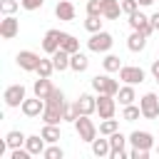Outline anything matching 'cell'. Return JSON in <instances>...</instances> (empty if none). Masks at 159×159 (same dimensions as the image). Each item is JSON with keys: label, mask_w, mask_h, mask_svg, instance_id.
Listing matches in <instances>:
<instances>
[{"label": "cell", "mask_w": 159, "mask_h": 159, "mask_svg": "<svg viewBox=\"0 0 159 159\" xmlns=\"http://www.w3.org/2000/svg\"><path fill=\"white\" fill-rule=\"evenodd\" d=\"M92 89H94L97 94H112V97H117L119 82L112 80L109 72H107V75H94V77H92Z\"/></svg>", "instance_id": "cell-1"}, {"label": "cell", "mask_w": 159, "mask_h": 159, "mask_svg": "<svg viewBox=\"0 0 159 159\" xmlns=\"http://www.w3.org/2000/svg\"><path fill=\"white\" fill-rule=\"evenodd\" d=\"M75 129H77V134H80L82 142H89V144H92V139H97V127H94V122L89 119V114H80V117L75 119Z\"/></svg>", "instance_id": "cell-2"}, {"label": "cell", "mask_w": 159, "mask_h": 159, "mask_svg": "<svg viewBox=\"0 0 159 159\" xmlns=\"http://www.w3.org/2000/svg\"><path fill=\"white\" fill-rule=\"evenodd\" d=\"M112 45H114V40H112V35H109V32H104V30L92 32V37L87 40V47H89L92 52H109V50H112Z\"/></svg>", "instance_id": "cell-3"}, {"label": "cell", "mask_w": 159, "mask_h": 159, "mask_svg": "<svg viewBox=\"0 0 159 159\" xmlns=\"http://www.w3.org/2000/svg\"><path fill=\"white\" fill-rule=\"evenodd\" d=\"M40 60H42V57H40L37 52H32V50H20V52H17V57H15L17 67H20V70H25V72H37Z\"/></svg>", "instance_id": "cell-4"}, {"label": "cell", "mask_w": 159, "mask_h": 159, "mask_svg": "<svg viewBox=\"0 0 159 159\" xmlns=\"http://www.w3.org/2000/svg\"><path fill=\"white\" fill-rule=\"evenodd\" d=\"M144 77H147V72L137 65H122V70H119V80L124 84H142Z\"/></svg>", "instance_id": "cell-5"}, {"label": "cell", "mask_w": 159, "mask_h": 159, "mask_svg": "<svg viewBox=\"0 0 159 159\" xmlns=\"http://www.w3.org/2000/svg\"><path fill=\"white\" fill-rule=\"evenodd\" d=\"M139 107H142V117L144 119H157L159 117V97L154 92H147L139 99Z\"/></svg>", "instance_id": "cell-6"}, {"label": "cell", "mask_w": 159, "mask_h": 159, "mask_svg": "<svg viewBox=\"0 0 159 159\" xmlns=\"http://www.w3.org/2000/svg\"><path fill=\"white\" fill-rule=\"evenodd\" d=\"M127 17H129L127 22H129V27H132V30H139V32H144L147 37H149V35L154 32V25H152V17H147L144 12H139V10H137V12H132V15H127Z\"/></svg>", "instance_id": "cell-7"}, {"label": "cell", "mask_w": 159, "mask_h": 159, "mask_svg": "<svg viewBox=\"0 0 159 159\" xmlns=\"http://www.w3.org/2000/svg\"><path fill=\"white\" fill-rule=\"evenodd\" d=\"M27 92H25V87L22 84H10L5 92H2V99H5V104L7 107H20L27 97H25Z\"/></svg>", "instance_id": "cell-8"}, {"label": "cell", "mask_w": 159, "mask_h": 159, "mask_svg": "<svg viewBox=\"0 0 159 159\" xmlns=\"http://www.w3.org/2000/svg\"><path fill=\"white\" fill-rule=\"evenodd\" d=\"M97 112H99V119L114 117V112H117L114 97H112V94H97Z\"/></svg>", "instance_id": "cell-9"}, {"label": "cell", "mask_w": 159, "mask_h": 159, "mask_svg": "<svg viewBox=\"0 0 159 159\" xmlns=\"http://www.w3.org/2000/svg\"><path fill=\"white\" fill-rule=\"evenodd\" d=\"M129 139L117 129L114 134H109V144H112V152H109V159H124V157H129L127 152H124V144H127Z\"/></svg>", "instance_id": "cell-10"}, {"label": "cell", "mask_w": 159, "mask_h": 159, "mask_svg": "<svg viewBox=\"0 0 159 159\" xmlns=\"http://www.w3.org/2000/svg\"><path fill=\"white\" fill-rule=\"evenodd\" d=\"M17 32H20V20L15 15H5L0 20V37L2 40H12Z\"/></svg>", "instance_id": "cell-11"}, {"label": "cell", "mask_w": 159, "mask_h": 159, "mask_svg": "<svg viewBox=\"0 0 159 159\" xmlns=\"http://www.w3.org/2000/svg\"><path fill=\"white\" fill-rule=\"evenodd\" d=\"M45 104H47V102H45L42 97H37V94H35L32 99H25V102L20 104V109H22V114H25V117H42Z\"/></svg>", "instance_id": "cell-12"}, {"label": "cell", "mask_w": 159, "mask_h": 159, "mask_svg": "<svg viewBox=\"0 0 159 159\" xmlns=\"http://www.w3.org/2000/svg\"><path fill=\"white\" fill-rule=\"evenodd\" d=\"M75 107H77L80 114H89V117H92V114L97 112V97H92L89 92H82L80 99L75 102Z\"/></svg>", "instance_id": "cell-13"}, {"label": "cell", "mask_w": 159, "mask_h": 159, "mask_svg": "<svg viewBox=\"0 0 159 159\" xmlns=\"http://www.w3.org/2000/svg\"><path fill=\"white\" fill-rule=\"evenodd\" d=\"M60 42H62V32L60 30H47L45 37H42V50L47 55H52V52L60 50Z\"/></svg>", "instance_id": "cell-14"}, {"label": "cell", "mask_w": 159, "mask_h": 159, "mask_svg": "<svg viewBox=\"0 0 159 159\" xmlns=\"http://www.w3.org/2000/svg\"><path fill=\"white\" fill-rule=\"evenodd\" d=\"M62 119H65V107L45 104V112H42V122L45 124H60Z\"/></svg>", "instance_id": "cell-15"}, {"label": "cell", "mask_w": 159, "mask_h": 159, "mask_svg": "<svg viewBox=\"0 0 159 159\" xmlns=\"http://www.w3.org/2000/svg\"><path fill=\"white\" fill-rule=\"evenodd\" d=\"M129 142H132V147H137V149H152L154 147V137L149 134V132H132L129 134Z\"/></svg>", "instance_id": "cell-16"}, {"label": "cell", "mask_w": 159, "mask_h": 159, "mask_svg": "<svg viewBox=\"0 0 159 159\" xmlns=\"http://www.w3.org/2000/svg\"><path fill=\"white\" fill-rule=\"evenodd\" d=\"M55 15L60 20H65V22H72L75 20V5H72V0H60L55 5Z\"/></svg>", "instance_id": "cell-17"}, {"label": "cell", "mask_w": 159, "mask_h": 159, "mask_svg": "<svg viewBox=\"0 0 159 159\" xmlns=\"http://www.w3.org/2000/svg\"><path fill=\"white\" fill-rule=\"evenodd\" d=\"M47 142H45V137L42 134H30L27 139H25V147H27V152L32 154V157H37V154H42L47 147H45Z\"/></svg>", "instance_id": "cell-18"}, {"label": "cell", "mask_w": 159, "mask_h": 159, "mask_svg": "<svg viewBox=\"0 0 159 159\" xmlns=\"http://www.w3.org/2000/svg\"><path fill=\"white\" fill-rule=\"evenodd\" d=\"M119 12H122V2H119V0H102V17L117 20Z\"/></svg>", "instance_id": "cell-19"}, {"label": "cell", "mask_w": 159, "mask_h": 159, "mask_svg": "<svg viewBox=\"0 0 159 159\" xmlns=\"http://www.w3.org/2000/svg\"><path fill=\"white\" fill-rule=\"evenodd\" d=\"M127 47H129L132 52H142V50L147 47V35L139 32V30H134V32L127 37Z\"/></svg>", "instance_id": "cell-20"}, {"label": "cell", "mask_w": 159, "mask_h": 159, "mask_svg": "<svg viewBox=\"0 0 159 159\" xmlns=\"http://www.w3.org/2000/svg\"><path fill=\"white\" fill-rule=\"evenodd\" d=\"M50 57H52V62H55V70H57V72H65V70H70V57H72V55H70V52H65L62 47H60L57 52H52Z\"/></svg>", "instance_id": "cell-21"}, {"label": "cell", "mask_w": 159, "mask_h": 159, "mask_svg": "<svg viewBox=\"0 0 159 159\" xmlns=\"http://www.w3.org/2000/svg\"><path fill=\"white\" fill-rule=\"evenodd\" d=\"M32 92H35L37 97L47 99V97H50V92H52V82H50V77H40V80H35V84H32Z\"/></svg>", "instance_id": "cell-22"}, {"label": "cell", "mask_w": 159, "mask_h": 159, "mask_svg": "<svg viewBox=\"0 0 159 159\" xmlns=\"http://www.w3.org/2000/svg\"><path fill=\"white\" fill-rule=\"evenodd\" d=\"M117 99H119V104H122V107H127V104H134V99H137L134 84H124V87H119V92H117Z\"/></svg>", "instance_id": "cell-23"}, {"label": "cell", "mask_w": 159, "mask_h": 159, "mask_svg": "<svg viewBox=\"0 0 159 159\" xmlns=\"http://www.w3.org/2000/svg\"><path fill=\"white\" fill-rule=\"evenodd\" d=\"M87 67H89V60H87L84 52H75V55L70 57V70H72V72H84Z\"/></svg>", "instance_id": "cell-24"}, {"label": "cell", "mask_w": 159, "mask_h": 159, "mask_svg": "<svg viewBox=\"0 0 159 159\" xmlns=\"http://www.w3.org/2000/svg\"><path fill=\"white\" fill-rule=\"evenodd\" d=\"M60 47H62L65 52L75 55V52H80V40H77L75 35H70V32H62V42H60Z\"/></svg>", "instance_id": "cell-25"}, {"label": "cell", "mask_w": 159, "mask_h": 159, "mask_svg": "<svg viewBox=\"0 0 159 159\" xmlns=\"http://www.w3.org/2000/svg\"><path fill=\"white\" fill-rule=\"evenodd\" d=\"M109 152H112V144H109V139H92V154L94 157H109Z\"/></svg>", "instance_id": "cell-26"}, {"label": "cell", "mask_w": 159, "mask_h": 159, "mask_svg": "<svg viewBox=\"0 0 159 159\" xmlns=\"http://www.w3.org/2000/svg\"><path fill=\"white\" fill-rule=\"evenodd\" d=\"M40 134L45 137L47 144H57V142H60V124H45Z\"/></svg>", "instance_id": "cell-27"}, {"label": "cell", "mask_w": 159, "mask_h": 159, "mask_svg": "<svg viewBox=\"0 0 159 159\" xmlns=\"http://www.w3.org/2000/svg\"><path fill=\"white\" fill-rule=\"evenodd\" d=\"M25 139H27V137H25L20 129H12V132H7V134H5V142H7V147H10V149L22 147V144H25Z\"/></svg>", "instance_id": "cell-28"}, {"label": "cell", "mask_w": 159, "mask_h": 159, "mask_svg": "<svg viewBox=\"0 0 159 159\" xmlns=\"http://www.w3.org/2000/svg\"><path fill=\"white\" fill-rule=\"evenodd\" d=\"M102 67H104V72H119L122 70V60L117 55H107L102 60Z\"/></svg>", "instance_id": "cell-29"}, {"label": "cell", "mask_w": 159, "mask_h": 159, "mask_svg": "<svg viewBox=\"0 0 159 159\" xmlns=\"http://www.w3.org/2000/svg\"><path fill=\"white\" fill-rule=\"evenodd\" d=\"M45 102H47V104H55V107H67V104H65V92L57 89V87H52V92H50V97H47Z\"/></svg>", "instance_id": "cell-30"}, {"label": "cell", "mask_w": 159, "mask_h": 159, "mask_svg": "<svg viewBox=\"0 0 159 159\" xmlns=\"http://www.w3.org/2000/svg\"><path fill=\"white\" fill-rule=\"evenodd\" d=\"M117 129H119V122H117V119H112V117H109V119H104V122L99 124V134H102V137H109V134H114Z\"/></svg>", "instance_id": "cell-31"}, {"label": "cell", "mask_w": 159, "mask_h": 159, "mask_svg": "<svg viewBox=\"0 0 159 159\" xmlns=\"http://www.w3.org/2000/svg\"><path fill=\"white\" fill-rule=\"evenodd\" d=\"M102 15H87V20H84V30L87 32H99L102 30V20H99Z\"/></svg>", "instance_id": "cell-32"}, {"label": "cell", "mask_w": 159, "mask_h": 159, "mask_svg": "<svg viewBox=\"0 0 159 159\" xmlns=\"http://www.w3.org/2000/svg\"><path fill=\"white\" fill-rule=\"evenodd\" d=\"M52 72H57L52 57H50V60H40V65H37V75H40V77H50Z\"/></svg>", "instance_id": "cell-33"}, {"label": "cell", "mask_w": 159, "mask_h": 159, "mask_svg": "<svg viewBox=\"0 0 159 159\" xmlns=\"http://www.w3.org/2000/svg\"><path fill=\"white\" fill-rule=\"evenodd\" d=\"M139 117H142V107H134V104H127L124 112H122V119H124V122H134V119H139Z\"/></svg>", "instance_id": "cell-34"}, {"label": "cell", "mask_w": 159, "mask_h": 159, "mask_svg": "<svg viewBox=\"0 0 159 159\" xmlns=\"http://www.w3.org/2000/svg\"><path fill=\"white\" fill-rule=\"evenodd\" d=\"M42 157H45V159H62V157H65V152H62L57 144H50V147L42 152Z\"/></svg>", "instance_id": "cell-35"}, {"label": "cell", "mask_w": 159, "mask_h": 159, "mask_svg": "<svg viewBox=\"0 0 159 159\" xmlns=\"http://www.w3.org/2000/svg\"><path fill=\"white\" fill-rule=\"evenodd\" d=\"M17 7H20V0H0V10H2V15H12Z\"/></svg>", "instance_id": "cell-36"}, {"label": "cell", "mask_w": 159, "mask_h": 159, "mask_svg": "<svg viewBox=\"0 0 159 159\" xmlns=\"http://www.w3.org/2000/svg\"><path fill=\"white\" fill-rule=\"evenodd\" d=\"M119 2H122V12L124 15H132V12L139 10V0H119Z\"/></svg>", "instance_id": "cell-37"}, {"label": "cell", "mask_w": 159, "mask_h": 159, "mask_svg": "<svg viewBox=\"0 0 159 159\" xmlns=\"http://www.w3.org/2000/svg\"><path fill=\"white\" fill-rule=\"evenodd\" d=\"M87 15H102V0H87Z\"/></svg>", "instance_id": "cell-38"}, {"label": "cell", "mask_w": 159, "mask_h": 159, "mask_svg": "<svg viewBox=\"0 0 159 159\" xmlns=\"http://www.w3.org/2000/svg\"><path fill=\"white\" fill-rule=\"evenodd\" d=\"M77 117H80V112H77V107H75V104H67V107H65V119L75 124V119H77Z\"/></svg>", "instance_id": "cell-39"}, {"label": "cell", "mask_w": 159, "mask_h": 159, "mask_svg": "<svg viewBox=\"0 0 159 159\" xmlns=\"http://www.w3.org/2000/svg\"><path fill=\"white\" fill-rule=\"evenodd\" d=\"M20 5H22L25 10H40V7L45 5V0H20Z\"/></svg>", "instance_id": "cell-40"}, {"label": "cell", "mask_w": 159, "mask_h": 159, "mask_svg": "<svg viewBox=\"0 0 159 159\" xmlns=\"http://www.w3.org/2000/svg\"><path fill=\"white\" fill-rule=\"evenodd\" d=\"M149 157V149H137V147H132V152H129V159H147Z\"/></svg>", "instance_id": "cell-41"}, {"label": "cell", "mask_w": 159, "mask_h": 159, "mask_svg": "<svg viewBox=\"0 0 159 159\" xmlns=\"http://www.w3.org/2000/svg\"><path fill=\"white\" fill-rule=\"evenodd\" d=\"M152 77H154V82L159 84V57L152 62Z\"/></svg>", "instance_id": "cell-42"}, {"label": "cell", "mask_w": 159, "mask_h": 159, "mask_svg": "<svg viewBox=\"0 0 159 159\" xmlns=\"http://www.w3.org/2000/svg\"><path fill=\"white\" fill-rule=\"evenodd\" d=\"M152 25H154V30H159V12L152 15Z\"/></svg>", "instance_id": "cell-43"}, {"label": "cell", "mask_w": 159, "mask_h": 159, "mask_svg": "<svg viewBox=\"0 0 159 159\" xmlns=\"http://www.w3.org/2000/svg\"><path fill=\"white\" fill-rule=\"evenodd\" d=\"M152 2H154V0H139V5H142V7H149Z\"/></svg>", "instance_id": "cell-44"}, {"label": "cell", "mask_w": 159, "mask_h": 159, "mask_svg": "<svg viewBox=\"0 0 159 159\" xmlns=\"http://www.w3.org/2000/svg\"><path fill=\"white\" fill-rule=\"evenodd\" d=\"M157 152H159V149H157Z\"/></svg>", "instance_id": "cell-45"}]
</instances>
